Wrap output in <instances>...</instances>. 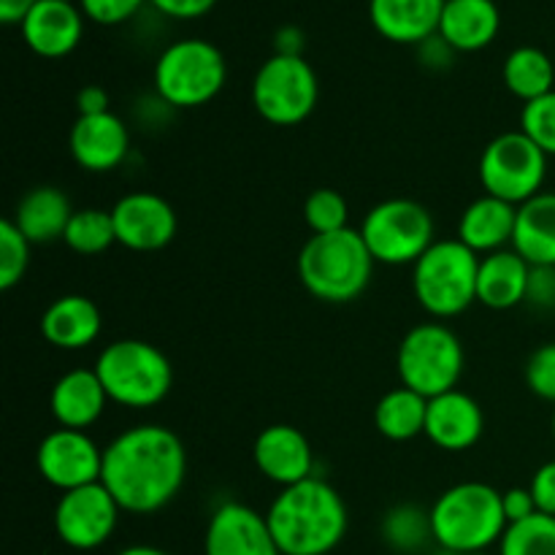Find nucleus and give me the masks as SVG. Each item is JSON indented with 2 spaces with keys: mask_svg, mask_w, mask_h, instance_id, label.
Instances as JSON below:
<instances>
[{
  "mask_svg": "<svg viewBox=\"0 0 555 555\" xmlns=\"http://www.w3.org/2000/svg\"><path fill=\"white\" fill-rule=\"evenodd\" d=\"M520 130H524L547 157H555V90L537 98V101L524 103V112H520Z\"/></svg>",
  "mask_w": 555,
  "mask_h": 555,
  "instance_id": "obj_35",
  "label": "nucleus"
},
{
  "mask_svg": "<svg viewBox=\"0 0 555 555\" xmlns=\"http://www.w3.org/2000/svg\"><path fill=\"white\" fill-rule=\"evenodd\" d=\"M531 266L520 258L515 249H499V253L480 258L477 271V301L496 312H507L529 296Z\"/></svg>",
  "mask_w": 555,
  "mask_h": 555,
  "instance_id": "obj_24",
  "label": "nucleus"
},
{
  "mask_svg": "<svg viewBox=\"0 0 555 555\" xmlns=\"http://www.w3.org/2000/svg\"><path fill=\"white\" fill-rule=\"evenodd\" d=\"M70 155L85 171H114L128 157L130 130L114 112L79 117L70 128Z\"/></svg>",
  "mask_w": 555,
  "mask_h": 555,
  "instance_id": "obj_17",
  "label": "nucleus"
},
{
  "mask_svg": "<svg viewBox=\"0 0 555 555\" xmlns=\"http://www.w3.org/2000/svg\"><path fill=\"white\" fill-rule=\"evenodd\" d=\"M36 3L38 0H0V22L3 25H22Z\"/></svg>",
  "mask_w": 555,
  "mask_h": 555,
  "instance_id": "obj_43",
  "label": "nucleus"
},
{
  "mask_svg": "<svg viewBox=\"0 0 555 555\" xmlns=\"http://www.w3.org/2000/svg\"><path fill=\"white\" fill-rule=\"evenodd\" d=\"M553 437H555V412H553Z\"/></svg>",
  "mask_w": 555,
  "mask_h": 555,
  "instance_id": "obj_45",
  "label": "nucleus"
},
{
  "mask_svg": "<svg viewBox=\"0 0 555 555\" xmlns=\"http://www.w3.org/2000/svg\"><path fill=\"white\" fill-rule=\"evenodd\" d=\"M76 106H79V117H90V114H106L108 108V92L98 85H87L76 95Z\"/></svg>",
  "mask_w": 555,
  "mask_h": 555,
  "instance_id": "obj_42",
  "label": "nucleus"
},
{
  "mask_svg": "<svg viewBox=\"0 0 555 555\" xmlns=\"http://www.w3.org/2000/svg\"><path fill=\"white\" fill-rule=\"evenodd\" d=\"M526 301L534 304L537 309L555 307V266H531L529 296Z\"/></svg>",
  "mask_w": 555,
  "mask_h": 555,
  "instance_id": "obj_38",
  "label": "nucleus"
},
{
  "mask_svg": "<svg viewBox=\"0 0 555 555\" xmlns=\"http://www.w3.org/2000/svg\"><path fill=\"white\" fill-rule=\"evenodd\" d=\"M502 27L493 0H448L439 22V38L453 52H480L491 47Z\"/></svg>",
  "mask_w": 555,
  "mask_h": 555,
  "instance_id": "obj_22",
  "label": "nucleus"
},
{
  "mask_svg": "<svg viewBox=\"0 0 555 555\" xmlns=\"http://www.w3.org/2000/svg\"><path fill=\"white\" fill-rule=\"evenodd\" d=\"M81 9L65 0H38L22 22V38L38 57L57 60L74 52L85 33Z\"/></svg>",
  "mask_w": 555,
  "mask_h": 555,
  "instance_id": "obj_19",
  "label": "nucleus"
},
{
  "mask_svg": "<svg viewBox=\"0 0 555 555\" xmlns=\"http://www.w3.org/2000/svg\"><path fill=\"white\" fill-rule=\"evenodd\" d=\"M377 260L369 253L361 231L320 233L298 253V280L309 296L325 304H350L369 287Z\"/></svg>",
  "mask_w": 555,
  "mask_h": 555,
  "instance_id": "obj_3",
  "label": "nucleus"
},
{
  "mask_svg": "<svg viewBox=\"0 0 555 555\" xmlns=\"http://www.w3.org/2000/svg\"><path fill=\"white\" fill-rule=\"evenodd\" d=\"M63 242L79 255H101L117 244L114 217L106 209H76L65 228Z\"/></svg>",
  "mask_w": 555,
  "mask_h": 555,
  "instance_id": "obj_30",
  "label": "nucleus"
},
{
  "mask_svg": "<svg viewBox=\"0 0 555 555\" xmlns=\"http://www.w3.org/2000/svg\"><path fill=\"white\" fill-rule=\"evenodd\" d=\"M486 417L482 406L464 390H448L428 399L426 437L448 453H464L482 437Z\"/></svg>",
  "mask_w": 555,
  "mask_h": 555,
  "instance_id": "obj_18",
  "label": "nucleus"
},
{
  "mask_svg": "<svg viewBox=\"0 0 555 555\" xmlns=\"http://www.w3.org/2000/svg\"><path fill=\"white\" fill-rule=\"evenodd\" d=\"M117 499L103 482L74 488L60 496L54 507V531L60 542L74 551H95L112 540L119 520Z\"/></svg>",
  "mask_w": 555,
  "mask_h": 555,
  "instance_id": "obj_12",
  "label": "nucleus"
},
{
  "mask_svg": "<svg viewBox=\"0 0 555 555\" xmlns=\"http://www.w3.org/2000/svg\"><path fill=\"white\" fill-rule=\"evenodd\" d=\"M466 555H488V553H466Z\"/></svg>",
  "mask_w": 555,
  "mask_h": 555,
  "instance_id": "obj_46",
  "label": "nucleus"
},
{
  "mask_svg": "<svg viewBox=\"0 0 555 555\" xmlns=\"http://www.w3.org/2000/svg\"><path fill=\"white\" fill-rule=\"evenodd\" d=\"M30 263V242L22 236L14 220L0 222V291H11L25 276Z\"/></svg>",
  "mask_w": 555,
  "mask_h": 555,
  "instance_id": "obj_34",
  "label": "nucleus"
},
{
  "mask_svg": "<svg viewBox=\"0 0 555 555\" xmlns=\"http://www.w3.org/2000/svg\"><path fill=\"white\" fill-rule=\"evenodd\" d=\"M502 507H504V515H507L509 526L520 524V520L540 513V509H537L534 496H531V488H509V491H504Z\"/></svg>",
  "mask_w": 555,
  "mask_h": 555,
  "instance_id": "obj_40",
  "label": "nucleus"
},
{
  "mask_svg": "<svg viewBox=\"0 0 555 555\" xmlns=\"http://www.w3.org/2000/svg\"><path fill=\"white\" fill-rule=\"evenodd\" d=\"M513 249L529 266H555V193H540L518 206Z\"/></svg>",
  "mask_w": 555,
  "mask_h": 555,
  "instance_id": "obj_27",
  "label": "nucleus"
},
{
  "mask_svg": "<svg viewBox=\"0 0 555 555\" xmlns=\"http://www.w3.org/2000/svg\"><path fill=\"white\" fill-rule=\"evenodd\" d=\"M515 220H518V206L493 195H480L461 215L459 242H464L477 255L499 253L504 244H513Z\"/></svg>",
  "mask_w": 555,
  "mask_h": 555,
  "instance_id": "obj_25",
  "label": "nucleus"
},
{
  "mask_svg": "<svg viewBox=\"0 0 555 555\" xmlns=\"http://www.w3.org/2000/svg\"><path fill=\"white\" fill-rule=\"evenodd\" d=\"M545 177L547 155L524 130L496 135L480 155V182L486 195L507 204L520 206L540 195Z\"/></svg>",
  "mask_w": 555,
  "mask_h": 555,
  "instance_id": "obj_11",
  "label": "nucleus"
},
{
  "mask_svg": "<svg viewBox=\"0 0 555 555\" xmlns=\"http://www.w3.org/2000/svg\"><path fill=\"white\" fill-rule=\"evenodd\" d=\"M150 3L171 20H198L215 9L217 0H150Z\"/></svg>",
  "mask_w": 555,
  "mask_h": 555,
  "instance_id": "obj_41",
  "label": "nucleus"
},
{
  "mask_svg": "<svg viewBox=\"0 0 555 555\" xmlns=\"http://www.w3.org/2000/svg\"><path fill=\"white\" fill-rule=\"evenodd\" d=\"M282 555H328L347 534V507L334 486L320 477L282 488L266 513Z\"/></svg>",
  "mask_w": 555,
  "mask_h": 555,
  "instance_id": "obj_2",
  "label": "nucleus"
},
{
  "mask_svg": "<svg viewBox=\"0 0 555 555\" xmlns=\"http://www.w3.org/2000/svg\"><path fill=\"white\" fill-rule=\"evenodd\" d=\"M101 309L87 296H60L41 314V334L57 350H85L101 336Z\"/></svg>",
  "mask_w": 555,
  "mask_h": 555,
  "instance_id": "obj_23",
  "label": "nucleus"
},
{
  "mask_svg": "<svg viewBox=\"0 0 555 555\" xmlns=\"http://www.w3.org/2000/svg\"><path fill=\"white\" fill-rule=\"evenodd\" d=\"M347 217H350V206H347L345 195L331 188L314 190L304 201V220H307L312 236L345 231V228H350L347 225Z\"/></svg>",
  "mask_w": 555,
  "mask_h": 555,
  "instance_id": "obj_33",
  "label": "nucleus"
},
{
  "mask_svg": "<svg viewBox=\"0 0 555 555\" xmlns=\"http://www.w3.org/2000/svg\"><path fill=\"white\" fill-rule=\"evenodd\" d=\"M253 459L260 475H266L282 488H291L314 477L312 444L304 437V431H298L296 426H287V423H276V426L263 428L258 434Z\"/></svg>",
  "mask_w": 555,
  "mask_h": 555,
  "instance_id": "obj_16",
  "label": "nucleus"
},
{
  "mask_svg": "<svg viewBox=\"0 0 555 555\" xmlns=\"http://www.w3.org/2000/svg\"><path fill=\"white\" fill-rule=\"evenodd\" d=\"M108 393L95 369H74L54 383L49 406H52V415L60 428L87 431L92 423L101 421Z\"/></svg>",
  "mask_w": 555,
  "mask_h": 555,
  "instance_id": "obj_21",
  "label": "nucleus"
},
{
  "mask_svg": "<svg viewBox=\"0 0 555 555\" xmlns=\"http://www.w3.org/2000/svg\"><path fill=\"white\" fill-rule=\"evenodd\" d=\"M141 3L144 0H79V9L98 25H122L141 9Z\"/></svg>",
  "mask_w": 555,
  "mask_h": 555,
  "instance_id": "obj_37",
  "label": "nucleus"
},
{
  "mask_svg": "<svg viewBox=\"0 0 555 555\" xmlns=\"http://www.w3.org/2000/svg\"><path fill=\"white\" fill-rule=\"evenodd\" d=\"M74 209H70L68 195L60 188H33L25 198L16 204L14 225L30 244H52L65 236Z\"/></svg>",
  "mask_w": 555,
  "mask_h": 555,
  "instance_id": "obj_26",
  "label": "nucleus"
},
{
  "mask_svg": "<svg viewBox=\"0 0 555 555\" xmlns=\"http://www.w3.org/2000/svg\"><path fill=\"white\" fill-rule=\"evenodd\" d=\"M477 253L459 238H442L412 266V291L431 318H459L477 301Z\"/></svg>",
  "mask_w": 555,
  "mask_h": 555,
  "instance_id": "obj_6",
  "label": "nucleus"
},
{
  "mask_svg": "<svg viewBox=\"0 0 555 555\" xmlns=\"http://www.w3.org/2000/svg\"><path fill=\"white\" fill-rule=\"evenodd\" d=\"M228 65L220 49L204 38L171 43L155 63V90L168 106L195 108L220 95Z\"/></svg>",
  "mask_w": 555,
  "mask_h": 555,
  "instance_id": "obj_7",
  "label": "nucleus"
},
{
  "mask_svg": "<svg viewBox=\"0 0 555 555\" xmlns=\"http://www.w3.org/2000/svg\"><path fill=\"white\" fill-rule=\"evenodd\" d=\"M499 555H555V518L537 513L520 524L507 526Z\"/></svg>",
  "mask_w": 555,
  "mask_h": 555,
  "instance_id": "obj_32",
  "label": "nucleus"
},
{
  "mask_svg": "<svg viewBox=\"0 0 555 555\" xmlns=\"http://www.w3.org/2000/svg\"><path fill=\"white\" fill-rule=\"evenodd\" d=\"M448 0H369L374 30L393 43H426L439 33Z\"/></svg>",
  "mask_w": 555,
  "mask_h": 555,
  "instance_id": "obj_20",
  "label": "nucleus"
},
{
  "mask_svg": "<svg viewBox=\"0 0 555 555\" xmlns=\"http://www.w3.org/2000/svg\"><path fill=\"white\" fill-rule=\"evenodd\" d=\"M361 236L372 258L385 266H415L437 242L431 211L412 198H388L374 206Z\"/></svg>",
  "mask_w": 555,
  "mask_h": 555,
  "instance_id": "obj_9",
  "label": "nucleus"
},
{
  "mask_svg": "<svg viewBox=\"0 0 555 555\" xmlns=\"http://www.w3.org/2000/svg\"><path fill=\"white\" fill-rule=\"evenodd\" d=\"M117 555H171V553L160 551V547H152V545H130V547H125V551H119Z\"/></svg>",
  "mask_w": 555,
  "mask_h": 555,
  "instance_id": "obj_44",
  "label": "nucleus"
},
{
  "mask_svg": "<svg viewBox=\"0 0 555 555\" xmlns=\"http://www.w3.org/2000/svg\"><path fill=\"white\" fill-rule=\"evenodd\" d=\"M320 85L304 54H271L253 79V106L266 122L291 128L318 106Z\"/></svg>",
  "mask_w": 555,
  "mask_h": 555,
  "instance_id": "obj_10",
  "label": "nucleus"
},
{
  "mask_svg": "<svg viewBox=\"0 0 555 555\" xmlns=\"http://www.w3.org/2000/svg\"><path fill=\"white\" fill-rule=\"evenodd\" d=\"M428 399L410 388H393L374 406V426L390 442H410L426 434Z\"/></svg>",
  "mask_w": 555,
  "mask_h": 555,
  "instance_id": "obj_28",
  "label": "nucleus"
},
{
  "mask_svg": "<svg viewBox=\"0 0 555 555\" xmlns=\"http://www.w3.org/2000/svg\"><path fill=\"white\" fill-rule=\"evenodd\" d=\"M117 244L133 253H155L177 236V211L157 193H130L112 209Z\"/></svg>",
  "mask_w": 555,
  "mask_h": 555,
  "instance_id": "obj_14",
  "label": "nucleus"
},
{
  "mask_svg": "<svg viewBox=\"0 0 555 555\" xmlns=\"http://www.w3.org/2000/svg\"><path fill=\"white\" fill-rule=\"evenodd\" d=\"M188 475V453L171 428L133 426L103 450L101 482L122 513L152 515L171 504Z\"/></svg>",
  "mask_w": 555,
  "mask_h": 555,
  "instance_id": "obj_1",
  "label": "nucleus"
},
{
  "mask_svg": "<svg viewBox=\"0 0 555 555\" xmlns=\"http://www.w3.org/2000/svg\"><path fill=\"white\" fill-rule=\"evenodd\" d=\"M526 385L531 393L555 404V341L537 347L526 361Z\"/></svg>",
  "mask_w": 555,
  "mask_h": 555,
  "instance_id": "obj_36",
  "label": "nucleus"
},
{
  "mask_svg": "<svg viewBox=\"0 0 555 555\" xmlns=\"http://www.w3.org/2000/svg\"><path fill=\"white\" fill-rule=\"evenodd\" d=\"M383 540L399 553L423 551L426 542L434 540L431 513H423L421 507H412V504L393 507L383 518Z\"/></svg>",
  "mask_w": 555,
  "mask_h": 555,
  "instance_id": "obj_31",
  "label": "nucleus"
},
{
  "mask_svg": "<svg viewBox=\"0 0 555 555\" xmlns=\"http://www.w3.org/2000/svg\"><path fill=\"white\" fill-rule=\"evenodd\" d=\"M65 3H74V0H65Z\"/></svg>",
  "mask_w": 555,
  "mask_h": 555,
  "instance_id": "obj_47",
  "label": "nucleus"
},
{
  "mask_svg": "<svg viewBox=\"0 0 555 555\" xmlns=\"http://www.w3.org/2000/svg\"><path fill=\"white\" fill-rule=\"evenodd\" d=\"M95 374L106 388L108 401L150 410L173 388V366L166 352L141 339H117L98 356Z\"/></svg>",
  "mask_w": 555,
  "mask_h": 555,
  "instance_id": "obj_5",
  "label": "nucleus"
},
{
  "mask_svg": "<svg viewBox=\"0 0 555 555\" xmlns=\"http://www.w3.org/2000/svg\"><path fill=\"white\" fill-rule=\"evenodd\" d=\"M502 493L488 482H459L431 507L434 542L455 555L486 553L507 531Z\"/></svg>",
  "mask_w": 555,
  "mask_h": 555,
  "instance_id": "obj_4",
  "label": "nucleus"
},
{
  "mask_svg": "<svg viewBox=\"0 0 555 555\" xmlns=\"http://www.w3.org/2000/svg\"><path fill=\"white\" fill-rule=\"evenodd\" d=\"M531 496H534L537 509L555 518V461H547L531 477Z\"/></svg>",
  "mask_w": 555,
  "mask_h": 555,
  "instance_id": "obj_39",
  "label": "nucleus"
},
{
  "mask_svg": "<svg viewBox=\"0 0 555 555\" xmlns=\"http://www.w3.org/2000/svg\"><path fill=\"white\" fill-rule=\"evenodd\" d=\"M502 76L507 90L513 92L515 98H520L524 103H529L547 95V92H553L555 68L553 60L547 57L542 49L518 47L507 54V60H504Z\"/></svg>",
  "mask_w": 555,
  "mask_h": 555,
  "instance_id": "obj_29",
  "label": "nucleus"
},
{
  "mask_svg": "<svg viewBox=\"0 0 555 555\" xmlns=\"http://www.w3.org/2000/svg\"><path fill=\"white\" fill-rule=\"evenodd\" d=\"M204 555H282L266 515L238 502L215 509L206 526Z\"/></svg>",
  "mask_w": 555,
  "mask_h": 555,
  "instance_id": "obj_15",
  "label": "nucleus"
},
{
  "mask_svg": "<svg viewBox=\"0 0 555 555\" xmlns=\"http://www.w3.org/2000/svg\"><path fill=\"white\" fill-rule=\"evenodd\" d=\"M464 374V345L442 323H423L406 331L399 345L401 385L434 399L459 388Z\"/></svg>",
  "mask_w": 555,
  "mask_h": 555,
  "instance_id": "obj_8",
  "label": "nucleus"
},
{
  "mask_svg": "<svg viewBox=\"0 0 555 555\" xmlns=\"http://www.w3.org/2000/svg\"><path fill=\"white\" fill-rule=\"evenodd\" d=\"M36 466L49 486L65 493L101 482L103 450L87 437V431L57 428L38 444Z\"/></svg>",
  "mask_w": 555,
  "mask_h": 555,
  "instance_id": "obj_13",
  "label": "nucleus"
}]
</instances>
